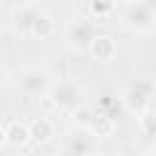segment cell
<instances>
[{
  "label": "cell",
  "mask_w": 156,
  "mask_h": 156,
  "mask_svg": "<svg viewBox=\"0 0 156 156\" xmlns=\"http://www.w3.org/2000/svg\"><path fill=\"white\" fill-rule=\"evenodd\" d=\"M49 98L54 102V107L66 110V112H76L80 107V88L73 80H58L51 85Z\"/></svg>",
  "instance_id": "52a82bcc"
},
{
  "label": "cell",
  "mask_w": 156,
  "mask_h": 156,
  "mask_svg": "<svg viewBox=\"0 0 156 156\" xmlns=\"http://www.w3.org/2000/svg\"><path fill=\"white\" fill-rule=\"evenodd\" d=\"M12 29L24 39H44L54 32V22L41 5L24 2L12 12Z\"/></svg>",
  "instance_id": "6da1fadb"
},
{
  "label": "cell",
  "mask_w": 156,
  "mask_h": 156,
  "mask_svg": "<svg viewBox=\"0 0 156 156\" xmlns=\"http://www.w3.org/2000/svg\"><path fill=\"white\" fill-rule=\"evenodd\" d=\"M141 2H146V5L151 7V10H156V0H141Z\"/></svg>",
  "instance_id": "9a60e30c"
},
{
  "label": "cell",
  "mask_w": 156,
  "mask_h": 156,
  "mask_svg": "<svg viewBox=\"0 0 156 156\" xmlns=\"http://www.w3.org/2000/svg\"><path fill=\"white\" fill-rule=\"evenodd\" d=\"M88 10L95 20H107V17L115 15L117 2L115 0H88Z\"/></svg>",
  "instance_id": "8fae6325"
},
{
  "label": "cell",
  "mask_w": 156,
  "mask_h": 156,
  "mask_svg": "<svg viewBox=\"0 0 156 156\" xmlns=\"http://www.w3.org/2000/svg\"><path fill=\"white\" fill-rule=\"evenodd\" d=\"M61 154H95L98 151V134L93 132L90 124H80V127H73L63 134V141H61Z\"/></svg>",
  "instance_id": "3957f363"
},
{
  "label": "cell",
  "mask_w": 156,
  "mask_h": 156,
  "mask_svg": "<svg viewBox=\"0 0 156 156\" xmlns=\"http://www.w3.org/2000/svg\"><path fill=\"white\" fill-rule=\"evenodd\" d=\"M5 134H7V144L15 146V149H20V146H24L27 141H32V136H29V124H27V122H10V124L5 127Z\"/></svg>",
  "instance_id": "9c48e42d"
},
{
  "label": "cell",
  "mask_w": 156,
  "mask_h": 156,
  "mask_svg": "<svg viewBox=\"0 0 156 156\" xmlns=\"http://www.w3.org/2000/svg\"><path fill=\"white\" fill-rule=\"evenodd\" d=\"M5 78H7V73H5V66H2V63H0V85H2V83H5Z\"/></svg>",
  "instance_id": "5bb4252c"
},
{
  "label": "cell",
  "mask_w": 156,
  "mask_h": 156,
  "mask_svg": "<svg viewBox=\"0 0 156 156\" xmlns=\"http://www.w3.org/2000/svg\"><path fill=\"white\" fill-rule=\"evenodd\" d=\"M29 124V136H32V141H37V144H46L51 136H54V124L49 122V119H44V117H37V119H32V122H27Z\"/></svg>",
  "instance_id": "30bf717a"
},
{
  "label": "cell",
  "mask_w": 156,
  "mask_h": 156,
  "mask_svg": "<svg viewBox=\"0 0 156 156\" xmlns=\"http://www.w3.org/2000/svg\"><path fill=\"white\" fill-rule=\"evenodd\" d=\"M139 127L146 136H156V112L151 110H144L141 117H139Z\"/></svg>",
  "instance_id": "7c38bea8"
},
{
  "label": "cell",
  "mask_w": 156,
  "mask_h": 156,
  "mask_svg": "<svg viewBox=\"0 0 156 156\" xmlns=\"http://www.w3.org/2000/svg\"><path fill=\"white\" fill-rule=\"evenodd\" d=\"M95 37H98V29L90 20H73L63 32V41L73 51H88Z\"/></svg>",
  "instance_id": "8992f818"
},
{
  "label": "cell",
  "mask_w": 156,
  "mask_h": 156,
  "mask_svg": "<svg viewBox=\"0 0 156 156\" xmlns=\"http://www.w3.org/2000/svg\"><path fill=\"white\" fill-rule=\"evenodd\" d=\"M2 144H7V134H5V127L0 124V146H2Z\"/></svg>",
  "instance_id": "4fadbf2b"
},
{
  "label": "cell",
  "mask_w": 156,
  "mask_h": 156,
  "mask_svg": "<svg viewBox=\"0 0 156 156\" xmlns=\"http://www.w3.org/2000/svg\"><path fill=\"white\" fill-rule=\"evenodd\" d=\"M119 20L132 32H149V29L156 27V10H151L141 0H129V2H124Z\"/></svg>",
  "instance_id": "7a4b0ae2"
},
{
  "label": "cell",
  "mask_w": 156,
  "mask_h": 156,
  "mask_svg": "<svg viewBox=\"0 0 156 156\" xmlns=\"http://www.w3.org/2000/svg\"><path fill=\"white\" fill-rule=\"evenodd\" d=\"M151 98H154V83L146 80V78H136L122 93V105H124V110H129L134 115H141L144 110H149Z\"/></svg>",
  "instance_id": "5b68a950"
},
{
  "label": "cell",
  "mask_w": 156,
  "mask_h": 156,
  "mask_svg": "<svg viewBox=\"0 0 156 156\" xmlns=\"http://www.w3.org/2000/svg\"><path fill=\"white\" fill-rule=\"evenodd\" d=\"M88 54H93V56L100 58V61H110V58H115V54H117V44H115V39H112L110 34H100V32H98V37L93 39Z\"/></svg>",
  "instance_id": "ba28073f"
},
{
  "label": "cell",
  "mask_w": 156,
  "mask_h": 156,
  "mask_svg": "<svg viewBox=\"0 0 156 156\" xmlns=\"http://www.w3.org/2000/svg\"><path fill=\"white\" fill-rule=\"evenodd\" d=\"M51 85H54L51 73H49L41 63H32V66L22 68V73H20V90H22L27 98L49 95Z\"/></svg>",
  "instance_id": "277c9868"
}]
</instances>
